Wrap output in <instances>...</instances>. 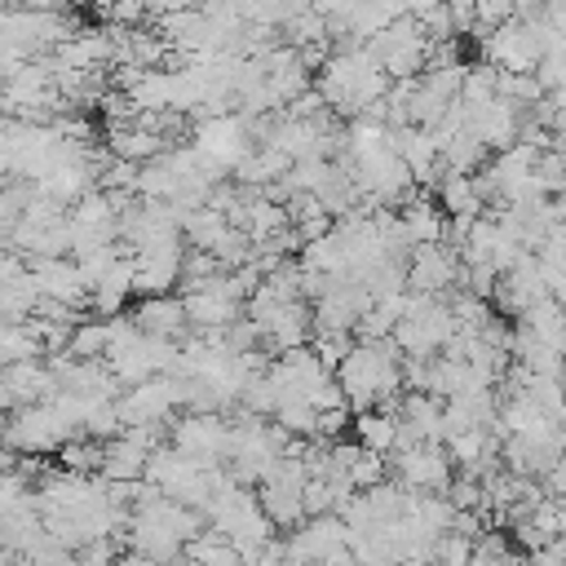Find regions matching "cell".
<instances>
[{
  "mask_svg": "<svg viewBox=\"0 0 566 566\" xmlns=\"http://www.w3.org/2000/svg\"><path fill=\"white\" fill-rule=\"evenodd\" d=\"M186 407V389L181 376H155L146 385H133L119 394V416L124 429H142V424H172V411Z\"/></svg>",
  "mask_w": 566,
  "mask_h": 566,
  "instance_id": "cell-10",
  "label": "cell"
},
{
  "mask_svg": "<svg viewBox=\"0 0 566 566\" xmlns=\"http://www.w3.org/2000/svg\"><path fill=\"white\" fill-rule=\"evenodd\" d=\"M442 4H447V0H407V13H411V18H429V13L442 9Z\"/></svg>",
  "mask_w": 566,
  "mask_h": 566,
  "instance_id": "cell-35",
  "label": "cell"
},
{
  "mask_svg": "<svg viewBox=\"0 0 566 566\" xmlns=\"http://www.w3.org/2000/svg\"><path fill=\"white\" fill-rule=\"evenodd\" d=\"M394 411L402 420V442H442V433H447V402L442 398L407 389Z\"/></svg>",
  "mask_w": 566,
  "mask_h": 566,
  "instance_id": "cell-17",
  "label": "cell"
},
{
  "mask_svg": "<svg viewBox=\"0 0 566 566\" xmlns=\"http://www.w3.org/2000/svg\"><path fill=\"white\" fill-rule=\"evenodd\" d=\"M234 230H239V226L230 221V212H221V208H212V203L195 208V212L186 217V226H181L186 243H190V248H199V252H217Z\"/></svg>",
  "mask_w": 566,
  "mask_h": 566,
  "instance_id": "cell-21",
  "label": "cell"
},
{
  "mask_svg": "<svg viewBox=\"0 0 566 566\" xmlns=\"http://www.w3.org/2000/svg\"><path fill=\"white\" fill-rule=\"evenodd\" d=\"M464 279V261L451 243H424L407 261V287L420 296H451Z\"/></svg>",
  "mask_w": 566,
  "mask_h": 566,
  "instance_id": "cell-12",
  "label": "cell"
},
{
  "mask_svg": "<svg viewBox=\"0 0 566 566\" xmlns=\"http://www.w3.org/2000/svg\"><path fill=\"white\" fill-rule=\"evenodd\" d=\"M186 557L195 562V566H248L243 562V553L221 535V531H203V535H195L190 539V548H186Z\"/></svg>",
  "mask_w": 566,
  "mask_h": 566,
  "instance_id": "cell-26",
  "label": "cell"
},
{
  "mask_svg": "<svg viewBox=\"0 0 566 566\" xmlns=\"http://www.w3.org/2000/svg\"><path fill=\"white\" fill-rule=\"evenodd\" d=\"M57 455H62V469H71V473H102L106 442H97V438L80 433V438H71V442H66Z\"/></svg>",
  "mask_w": 566,
  "mask_h": 566,
  "instance_id": "cell-28",
  "label": "cell"
},
{
  "mask_svg": "<svg viewBox=\"0 0 566 566\" xmlns=\"http://www.w3.org/2000/svg\"><path fill=\"white\" fill-rule=\"evenodd\" d=\"M433 133L442 142V164L447 168H455V172H478L482 168L486 146H482V137L469 124H460V128H433Z\"/></svg>",
  "mask_w": 566,
  "mask_h": 566,
  "instance_id": "cell-24",
  "label": "cell"
},
{
  "mask_svg": "<svg viewBox=\"0 0 566 566\" xmlns=\"http://www.w3.org/2000/svg\"><path fill=\"white\" fill-rule=\"evenodd\" d=\"M172 566H195V562H190V557H186V562H172Z\"/></svg>",
  "mask_w": 566,
  "mask_h": 566,
  "instance_id": "cell-38",
  "label": "cell"
},
{
  "mask_svg": "<svg viewBox=\"0 0 566 566\" xmlns=\"http://www.w3.org/2000/svg\"><path fill=\"white\" fill-rule=\"evenodd\" d=\"M57 394V376L44 358H31V363H9L4 376H0V398H4V411H22V407H35L44 398Z\"/></svg>",
  "mask_w": 566,
  "mask_h": 566,
  "instance_id": "cell-16",
  "label": "cell"
},
{
  "mask_svg": "<svg viewBox=\"0 0 566 566\" xmlns=\"http://www.w3.org/2000/svg\"><path fill=\"white\" fill-rule=\"evenodd\" d=\"M478 49L495 71L535 75L539 62L548 57V18H513L495 27L486 40H478Z\"/></svg>",
  "mask_w": 566,
  "mask_h": 566,
  "instance_id": "cell-4",
  "label": "cell"
},
{
  "mask_svg": "<svg viewBox=\"0 0 566 566\" xmlns=\"http://www.w3.org/2000/svg\"><path fill=\"white\" fill-rule=\"evenodd\" d=\"M539 482H544V491H548L553 500H566V455H562V460H557Z\"/></svg>",
  "mask_w": 566,
  "mask_h": 566,
  "instance_id": "cell-33",
  "label": "cell"
},
{
  "mask_svg": "<svg viewBox=\"0 0 566 566\" xmlns=\"http://www.w3.org/2000/svg\"><path fill=\"white\" fill-rule=\"evenodd\" d=\"M133 323L159 340H186V301L181 296H142V305L133 310Z\"/></svg>",
  "mask_w": 566,
  "mask_h": 566,
  "instance_id": "cell-19",
  "label": "cell"
},
{
  "mask_svg": "<svg viewBox=\"0 0 566 566\" xmlns=\"http://www.w3.org/2000/svg\"><path fill=\"white\" fill-rule=\"evenodd\" d=\"M354 438L376 455H394L402 442V420H398V411H385V407L363 411V416H354Z\"/></svg>",
  "mask_w": 566,
  "mask_h": 566,
  "instance_id": "cell-22",
  "label": "cell"
},
{
  "mask_svg": "<svg viewBox=\"0 0 566 566\" xmlns=\"http://www.w3.org/2000/svg\"><path fill=\"white\" fill-rule=\"evenodd\" d=\"M243 314L256 323L270 354H287V349H301L305 340H314V305L301 296H279L274 287L261 283V292L248 301Z\"/></svg>",
  "mask_w": 566,
  "mask_h": 566,
  "instance_id": "cell-3",
  "label": "cell"
},
{
  "mask_svg": "<svg viewBox=\"0 0 566 566\" xmlns=\"http://www.w3.org/2000/svg\"><path fill=\"white\" fill-rule=\"evenodd\" d=\"M283 548H287V566H318L340 548H349V526L340 513H318V517H305L296 531H287Z\"/></svg>",
  "mask_w": 566,
  "mask_h": 566,
  "instance_id": "cell-11",
  "label": "cell"
},
{
  "mask_svg": "<svg viewBox=\"0 0 566 566\" xmlns=\"http://www.w3.org/2000/svg\"><path fill=\"white\" fill-rule=\"evenodd\" d=\"M522 256H526L522 243H517L495 217H478L473 230H469V239H464V248H460V261H464V265H486V270H495V274H509Z\"/></svg>",
  "mask_w": 566,
  "mask_h": 566,
  "instance_id": "cell-13",
  "label": "cell"
},
{
  "mask_svg": "<svg viewBox=\"0 0 566 566\" xmlns=\"http://www.w3.org/2000/svg\"><path fill=\"white\" fill-rule=\"evenodd\" d=\"M0 358H4V367L9 363H31V358H49V349H44V336H40V327L27 318V323H4L0 327Z\"/></svg>",
  "mask_w": 566,
  "mask_h": 566,
  "instance_id": "cell-25",
  "label": "cell"
},
{
  "mask_svg": "<svg viewBox=\"0 0 566 566\" xmlns=\"http://www.w3.org/2000/svg\"><path fill=\"white\" fill-rule=\"evenodd\" d=\"M115 562H119L115 535H111V539H93V544L75 548V566H115Z\"/></svg>",
  "mask_w": 566,
  "mask_h": 566,
  "instance_id": "cell-31",
  "label": "cell"
},
{
  "mask_svg": "<svg viewBox=\"0 0 566 566\" xmlns=\"http://www.w3.org/2000/svg\"><path fill=\"white\" fill-rule=\"evenodd\" d=\"M314 88L323 93V102H327L332 115L363 119V115H371L389 97L394 80L380 71V62L367 53V44H354V49H336L327 57V66L318 71Z\"/></svg>",
  "mask_w": 566,
  "mask_h": 566,
  "instance_id": "cell-2",
  "label": "cell"
},
{
  "mask_svg": "<svg viewBox=\"0 0 566 566\" xmlns=\"http://www.w3.org/2000/svg\"><path fill=\"white\" fill-rule=\"evenodd\" d=\"M358 566H389V562H358Z\"/></svg>",
  "mask_w": 566,
  "mask_h": 566,
  "instance_id": "cell-37",
  "label": "cell"
},
{
  "mask_svg": "<svg viewBox=\"0 0 566 566\" xmlns=\"http://www.w3.org/2000/svg\"><path fill=\"white\" fill-rule=\"evenodd\" d=\"M31 270H35L40 296H44L49 305H62V310H71V314H75V310L93 296V287H88V279H84V270H80V261H75V256L35 261Z\"/></svg>",
  "mask_w": 566,
  "mask_h": 566,
  "instance_id": "cell-15",
  "label": "cell"
},
{
  "mask_svg": "<svg viewBox=\"0 0 566 566\" xmlns=\"http://www.w3.org/2000/svg\"><path fill=\"white\" fill-rule=\"evenodd\" d=\"M455 336V314H451V301L447 296H420L411 292V305H407V318L398 323L394 340L402 349V358H438Z\"/></svg>",
  "mask_w": 566,
  "mask_h": 566,
  "instance_id": "cell-5",
  "label": "cell"
},
{
  "mask_svg": "<svg viewBox=\"0 0 566 566\" xmlns=\"http://www.w3.org/2000/svg\"><path fill=\"white\" fill-rule=\"evenodd\" d=\"M186 279V248L168 252H137V292L142 296H172V283Z\"/></svg>",
  "mask_w": 566,
  "mask_h": 566,
  "instance_id": "cell-18",
  "label": "cell"
},
{
  "mask_svg": "<svg viewBox=\"0 0 566 566\" xmlns=\"http://www.w3.org/2000/svg\"><path fill=\"white\" fill-rule=\"evenodd\" d=\"M190 146H195L212 168H221V172H239V164L252 159L261 142H256L252 119L239 115V111H230V115H217V119L195 124V128H190Z\"/></svg>",
  "mask_w": 566,
  "mask_h": 566,
  "instance_id": "cell-6",
  "label": "cell"
},
{
  "mask_svg": "<svg viewBox=\"0 0 566 566\" xmlns=\"http://www.w3.org/2000/svg\"><path fill=\"white\" fill-rule=\"evenodd\" d=\"M22 4H31V9H53V13H66V9H75L80 0H22Z\"/></svg>",
  "mask_w": 566,
  "mask_h": 566,
  "instance_id": "cell-36",
  "label": "cell"
},
{
  "mask_svg": "<svg viewBox=\"0 0 566 566\" xmlns=\"http://www.w3.org/2000/svg\"><path fill=\"white\" fill-rule=\"evenodd\" d=\"M310 4H314V13H323L327 22H336V18H345L358 0H310Z\"/></svg>",
  "mask_w": 566,
  "mask_h": 566,
  "instance_id": "cell-34",
  "label": "cell"
},
{
  "mask_svg": "<svg viewBox=\"0 0 566 566\" xmlns=\"http://www.w3.org/2000/svg\"><path fill=\"white\" fill-rule=\"evenodd\" d=\"M473 544H478V539H464V535H455V531H447V535L438 539V553H433V566H469V562H473Z\"/></svg>",
  "mask_w": 566,
  "mask_h": 566,
  "instance_id": "cell-30",
  "label": "cell"
},
{
  "mask_svg": "<svg viewBox=\"0 0 566 566\" xmlns=\"http://www.w3.org/2000/svg\"><path fill=\"white\" fill-rule=\"evenodd\" d=\"M447 9H451V22L460 35L478 27V0H447Z\"/></svg>",
  "mask_w": 566,
  "mask_h": 566,
  "instance_id": "cell-32",
  "label": "cell"
},
{
  "mask_svg": "<svg viewBox=\"0 0 566 566\" xmlns=\"http://www.w3.org/2000/svg\"><path fill=\"white\" fill-rule=\"evenodd\" d=\"M181 301H186V318L195 332H226L230 323L243 318V301L230 287V274H212L199 283H181Z\"/></svg>",
  "mask_w": 566,
  "mask_h": 566,
  "instance_id": "cell-9",
  "label": "cell"
},
{
  "mask_svg": "<svg viewBox=\"0 0 566 566\" xmlns=\"http://www.w3.org/2000/svg\"><path fill=\"white\" fill-rule=\"evenodd\" d=\"M168 442L199 460V464H230V447H234V424L221 411H186L181 420H172Z\"/></svg>",
  "mask_w": 566,
  "mask_h": 566,
  "instance_id": "cell-8",
  "label": "cell"
},
{
  "mask_svg": "<svg viewBox=\"0 0 566 566\" xmlns=\"http://www.w3.org/2000/svg\"><path fill=\"white\" fill-rule=\"evenodd\" d=\"M389 469H394V482H402L416 495H442L455 482L451 478L455 460L447 455L442 442H398V451L389 455Z\"/></svg>",
  "mask_w": 566,
  "mask_h": 566,
  "instance_id": "cell-7",
  "label": "cell"
},
{
  "mask_svg": "<svg viewBox=\"0 0 566 566\" xmlns=\"http://www.w3.org/2000/svg\"><path fill=\"white\" fill-rule=\"evenodd\" d=\"M469 566H526V562H517V553L509 548L504 535L486 531V535L473 544V562H469Z\"/></svg>",
  "mask_w": 566,
  "mask_h": 566,
  "instance_id": "cell-29",
  "label": "cell"
},
{
  "mask_svg": "<svg viewBox=\"0 0 566 566\" xmlns=\"http://www.w3.org/2000/svg\"><path fill=\"white\" fill-rule=\"evenodd\" d=\"M336 380L345 389V402L354 416L363 411H394L402 389H407V376H402V349L398 340H354V349L345 354V363L336 367Z\"/></svg>",
  "mask_w": 566,
  "mask_h": 566,
  "instance_id": "cell-1",
  "label": "cell"
},
{
  "mask_svg": "<svg viewBox=\"0 0 566 566\" xmlns=\"http://www.w3.org/2000/svg\"><path fill=\"white\" fill-rule=\"evenodd\" d=\"M438 203H442V212H451V217H486V203H482V195H478L473 172L447 168V172L438 177Z\"/></svg>",
  "mask_w": 566,
  "mask_h": 566,
  "instance_id": "cell-23",
  "label": "cell"
},
{
  "mask_svg": "<svg viewBox=\"0 0 566 566\" xmlns=\"http://www.w3.org/2000/svg\"><path fill=\"white\" fill-rule=\"evenodd\" d=\"M115 332H111V318H80L75 323V336H71V349L75 358H106Z\"/></svg>",
  "mask_w": 566,
  "mask_h": 566,
  "instance_id": "cell-27",
  "label": "cell"
},
{
  "mask_svg": "<svg viewBox=\"0 0 566 566\" xmlns=\"http://www.w3.org/2000/svg\"><path fill=\"white\" fill-rule=\"evenodd\" d=\"M544 296H548V279H544V270H539V256L526 252L509 274H500V287H495V301H491V305H495L504 318H522V314L535 310Z\"/></svg>",
  "mask_w": 566,
  "mask_h": 566,
  "instance_id": "cell-14",
  "label": "cell"
},
{
  "mask_svg": "<svg viewBox=\"0 0 566 566\" xmlns=\"http://www.w3.org/2000/svg\"><path fill=\"white\" fill-rule=\"evenodd\" d=\"M398 217H402V226H407V234H411L416 248L447 239V221H451V217H447L429 195H411V199L398 208Z\"/></svg>",
  "mask_w": 566,
  "mask_h": 566,
  "instance_id": "cell-20",
  "label": "cell"
}]
</instances>
